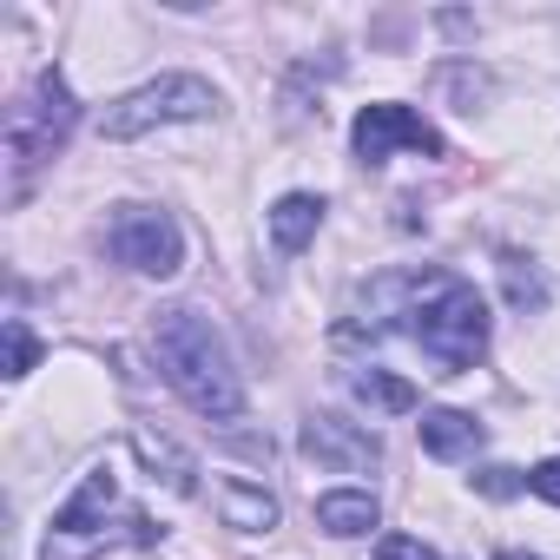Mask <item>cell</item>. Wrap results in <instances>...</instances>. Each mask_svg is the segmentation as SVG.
<instances>
[{
  "instance_id": "6da1fadb",
  "label": "cell",
  "mask_w": 560,
  "mask_h": 560,
  "mask_svg": "<svg viewBox=\"0 0 560 560\" xmlns=\"http://www.w3.org/2000/svg\"><path fill=\"white\" fill-rule=\"evenodd\" d=\"M376 304H396V317H409V337L422 343V357L442 376H462L481 363L488 350V304L475 298L468 277L455 270H422V277H376Z\"/></svg>"
},
{
  "instance_id": "7a4b0ae2",
  "label": "cell",
  "mask_w": 560,
  "mask_h": 560,
  "mask_svg": "<svg viewBox=\"0 0 560 560\" xmlns=\"http://www.w3.org/2000/svg\"><path fill=\"white\" fill-rule=\"evenodd\" d=\"M152 350H159L165 383H172L198 416H211V422H237V416H244V383H237L231 350H224V337L211 330V317H198V311H159Z\"/></svg>"
},
{
  "instance_id": "3957f363",
  "label": "cell",
  "mask_w": 560,
  "mask_h": 560,
  "mask_svg": "<svg viewBox=\"0 0 560 560\" xmlns=\"http://www.w3.org/2000/svg\"><path fill=\"white\" fill-rule=\"evenodd\" d=\"M73 119H80V106H73V93H67V80L60 73H40L34 80V93L21 100V106H8V172H14V198L27 191V178L67 145V132H73Z\"/></svg>"
},
{
  "instance_id": "277c9868",
  "label": "cell",
  "mask_w": 560,
  "mask_h": 560,
  "mask_svg": "<svg viewBox=\"0 0 560 560\" xmlns=\"http://www.w3.org/2000/svg\"><path fill=\"white\" fill-rule=\"evenodd\" d=\"M218 100H211V86L205 80H191V73H165V80H152V86H139V93H126L106 119H100V132L106 139H139V132H152V126H172V119H205Z\"/></svg>"
},
{
  "instance_id": "5b68a950",
  "label": "cell",
  "mask_w": 560,
  "mask_h": 560,
  "mask_svg": "<svg viewBox=\"0 0 560 560\" xmlns=\"http://www.w3.org/2000/svg\"><path fill=\"white\" fill-rule=\"evenodd\" d=\"M113 257H119L126 270H139V277H172V270L185 264V237H178V224H172L165 211H152V205H119V211H113Z\"/></svg>"
},
{
  "instance_id": "8992f818",
  "label": "cell",
  "mask_w": 560,
  "mask_h": 560,
  "mask_svg": "<svg viewBox=\"0 0 560 560\" xmlns=\"http://www.w3.org/2000/svg\"><path fill=\"white\" fill-rule=\"evenodd\" d=\"M350 139H357V152H363L370 165H376V159H389V152H402V145H409V152H429V159H442V132H435L422 113H409V106H389V100H383V106H363Z\"/></svg>"
},
{
  "instance_id": "52a82bcc",
  "label": "cell",
  "mask_w": 560,
  "mask_h": 560,
  "mask_svg": "<svg viewBox=\"0 0 560 560\" xmlns=\"http://www.w3.org/2000/svg\"><path fill=\"white\" fill-rule=\"evenodd\" d=\"M304 455L337 468V475H363L383 462V442L363 429V422H343V416H311L304 422Z\"/></svg>"
},
{
  "instance_id": "ba28073f",
  "label": "cell",
  "mask_w": 560,
  "mask_h": 560,
  "mask_svg": "<svg viewBox=\"0 0 560 560\" xmlns=\"http://www.w3.org/2000/svg\"><path fill=\"white\" fill-rule=\"evenodd\" d=\"M481 435H488V429H481L468 409H429V416H422V448H429L435 462H462V455H475Z\"/></svg>"
},
{
  "instance_id": "9c48e42d",
  "label": "cell",
  "mask_w": 560,
  "mask_h": 560,
  "mask_svg": "<svg viewBox=\"0 0 560 560\" xmlns=\"http://www.w3.org/2000/svg\"><path fill=\"white\" fill-rule=\"evenodd\" d=\"M317 224H324V198H311V191H291V198L270 205V244L277 250H304L317 237Z\"/></svg>"
},
{
  "instance_id": "30bf717a",
  "label": "cell",
  "mask_w": 560,
  "mask_h": 560,
  "mask_svg": "<svg viewBox=\"0 0 560 560\" xmlns=\"http://www.w3.org/2000/svg\"><path fill=\"white\" fill-rule=\"evenodd\" d=\"M317 527L337 534V540L370 534V527H376V494H363V488H337V494H324V501H317Z\"/></svg>"
},
{
  "instance_id": "8fae6325",
  "label": "cell",
  "mask_w": 560,
  "mask_h": 560,
  "mask_svg": "<svg viewBox=\"0 0 560 560\" xmlns=\"http://www.w3.org/2000/svg\"><path fill=\"white\" fill-rule=\"evenodd\" d=\"M218 508H224V521H231V527H244V534H257V527H277V501H270L264 488L237 481V475L218 488Z\"/></svg>"
},
{
  "instance_id": "7c38bea8",
  "label": "cell",
  "mask_w": 560,
  "mask_h": 560,
  "mask_svg": "<svg viewBox=\"0 0 560 560\" xmlns=\"http://www.w3.org/2000/svg\"><path fill=\"white\" fill-rule=\"evenodd\" d=\"M350 389L370 402V409H383V416H409L422 396H416V383H402V376H389V370H357L350 376Z\"/></svg>"
},
{
  "instance_id": "4fadbf2b",
  "label": "cell",
  "mask_w": 560,
  "mask_h": 560,
  "mask_svg": "<svg viewBox=\"0 0 560 560\" xmlns=\"http://www.w3.org/2000/svg\"><path fill=\"white\" fill-rule=\"evenodd\" d=\"M132 448L145 455V468H165V481H172L178 494H191V488H198V468H191V462H185V455H178V448H172L165 435H152V429H139V435H132Z\"/></svg>"
},
{
  "instance_id": "5bb4252c",
  "label": "cell",
  "mask_w": 560,
  "mask_h": 560,
  "mask_svg": "<svg viewBox=\"0 0 560 560\" xmlns=\"http://www.w3.org/2000/svg\"><path fill=\"white\" fill-rule=\"evenodd\" d=\"M501 277H508L514 311H540V304H547V277H540V270H521V257H501Z\"/></svg>"
},
{
  "instance_id": "9a60e30c",
  "label": "cell",
  "mask_w": 560,
  "mask_h": 560,
  "mask_svg": "<svg viewBox=\"0 0 560 560\" xmlns=\"http://www.w3.org/2000/svg\"><path fill=\"white\" fill-rule=\"evenodd\" d=\"M34 357H40L34 330H27L21 317H8V376H27V370H34Z\"/></svg>"
},
{
  "instance_id": "2e32d148",
  "label": "cell",
  "mask_w": 560,
  "mask_h": 560,
  "mask_svg": "<svg viewBox=\"0 0 560 560\" xmlns=\"http://www.w3.org/2000/svg\"><path fill=\"white\" fill-rule=\"evenodd\" d=\"M376 560H442V553H429V547L409 540V534H383V540H376Z\"/></svg>"
},
{
  "instance_id": "e0dca14e",
  "label": "cell",
  "mask_w": 560,
  "mask_h": 560,
  "mask_svg": "<svg viewBox=\"0 0 560 560\" xmlns=\"http://www.w3.org/2000/svg\"><path fill=\"white\" fill-rule=\"evenodd\" d=\"M475 488H481V494H494V501H508V494L521 488V475H514V468H481V475H475Z\"/></svg>"
},
{
  "instance_id": "ac0fdd59",
  "label": "cell",
  "mask_w": 560,
  "mask_h": 560,
  "mask_svg": "<svg viewBox=\"0 0 560 560\" xmlns=\"http://www.w3.org/2000/svg\"><path fill=\"white\" fill-rule=\"evenodd\" d=\"M527 488H534L540 501H553V508H560V455H553V462H540V468L527 475Z\"/></svg>"
},
{
  "instance_id": "d6986e66",
  "label": "cell",
  "mask_w": 560,
  "mask_h": 560,
  "mask_svg": "<svg viewBox=\"0 0 560 560\" xmlns=\"http://www.w3.org/2000/svg\"><path fill=\"white\" fill-rule=\"evenodd\" d=\"M494 560H534V553H494Z\"/></svg>"
}]
</instances>
